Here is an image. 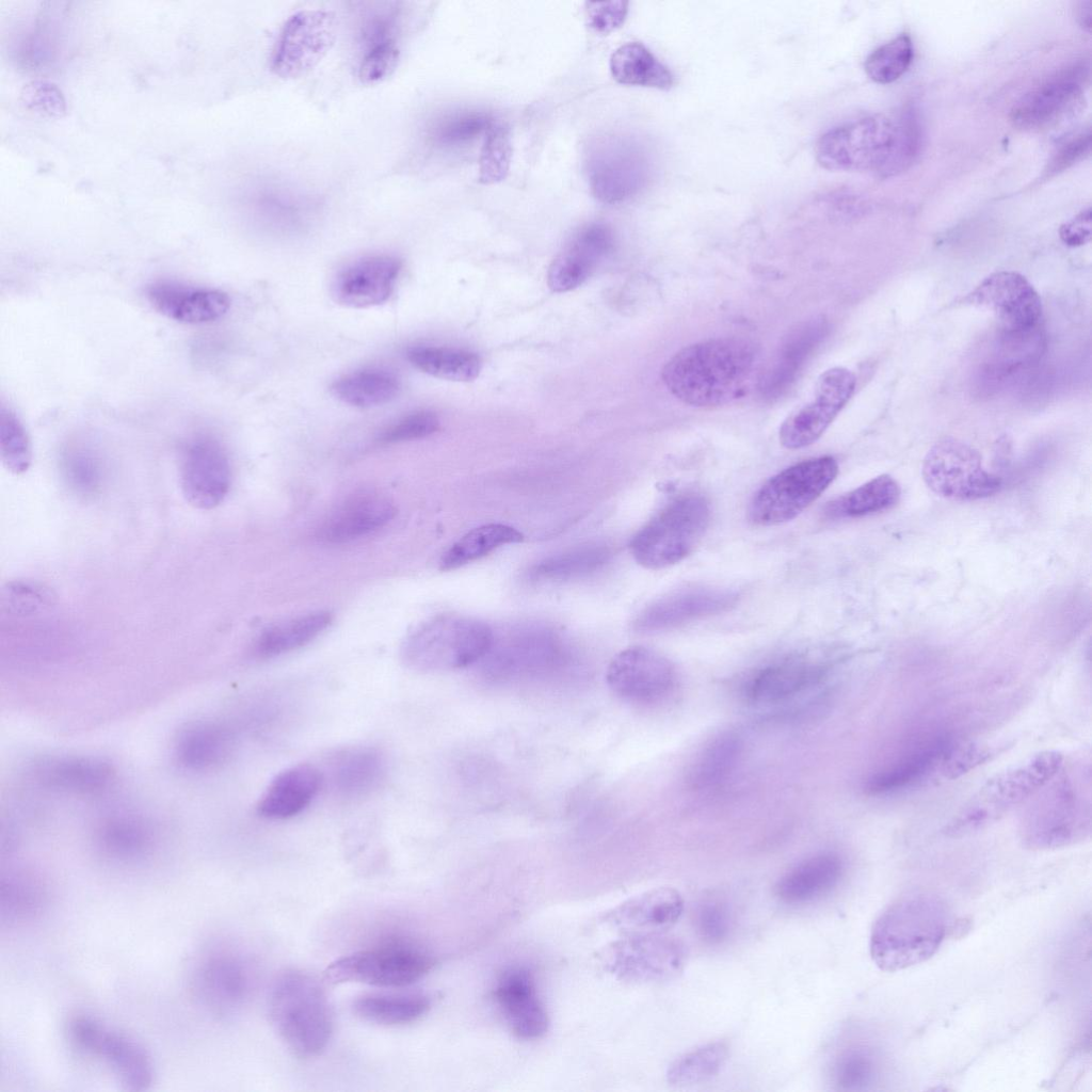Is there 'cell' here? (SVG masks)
<instances>
[{"label": "cell", "instance_id": "6da1fadb", "mask_svg": "<svg viewBox=\"0 0 1092 1092\" xmlns=\"http://www.w3.org/2000/svg\"><path fill=\"white\" fill-rule=\"evenodd\" d=\"M921 144L919 123L910 110L872 114L838 125L816 143L818 163L830 171L871 172L888 177L908 168Z\"/></svg>", "mask_w": 1092, "mask_h": 1092}, {"label": "cell", "instance_id": "7a4b0ae2", "mask_svg": "<svg viewBox=\"0 0 1092 1092\" xmlns=\"http://www.w3.org/2000/svg\"><path fill=\"white\" fill-rule=\"evenodd\" d=\"M754 351L744 340L714 338L682 348L662 369L668 390L696 407L725 404L743 390L754 366Z\"/></svg>", "mask_w": 1092, "mask_h": 1092}, {"label": "cell", "instance_id": "3957f363", "mask_svg": "<svg viewBox=\"0 0 1092 1092\" xmlns=\"http://www.w3.org/2000/svg\"><path fill=\"white\" fill-rule=\"evenodd\" d=\"M1019 821V838L1030 850H1054L1091 834V767L1085 757L1063 761L1031 798Z\"/></svg>", "mask_w": 1092, "mask_h": 1092}, {"label": "cell", "instance_id": "277c9868", "mask_svg": "<svg viewBox=\"0 0 1092 1092\" xmlns=\"http://www.w3.org/2000/svg\"><path fill=\"white\" fill-rule=\"evenodd\" d=\"M949 913L929 892H911L892 902L874 921L869 942L872 961L898 971L930 959L944 941Z\"/></svg>", "mask_w": 1092, "mask_h": 1092}, {"label": "cell", "instance_id": "5b68a950", "mask_svg": "<svg viewBox=\"0 0 1092 1092\" xmlns=\"http://www.w3.org/2000/svg\"><path fill=\"white\" fill-rule=\"evenodd\" d=\"M269 1015L282 1042L301 1060L320 1056L334 1031L333 1012L322 983L299 969L286 970L275 980Z\"/></svg>", "mask_w": 1092, "mask_h": 1092}, {"label": "cell", "instance_id": "8992f818", "mask_svg": "<svg viewBox=\"0 0 1092 1092\" xmlns=\"http://www.w3.org/2000/svg\"><path fill=\"white\" fill-rule=\"evenodd\" d=\"M1059 751H1042L989 778L946 824L949 837H962L996 822L1028 801L1061 768Z\"/></svg>", "mask_w": 1092, "mask_h": 1092}, {"label": "cell", "instance_id": "52a82bcc", "mask_svg": "<svg viewBox=\"0 0 1092 1092\" xmlns=\"http://www.w3.org/2000/svg\"><path fill=\"white\" fill-rule=\"evenodd\" d=\"M494 632L483 622L443 614L412 631L401 647L404 664L415 671L440 672L467 668L485 657Z\"/></svg>", "mask_w": 1092, "mask_h": 1092}, {"label": "cell", "instance_id": "ba28073f", "mask_svg": "<svg viewBox=\"0 0 1092 1092\" xmlns=\"http://www.w3.org/2000/svg\"><path fill=\"white\" fill-rule=\"evenodd\" d=\"M710 518V502L703 494H681L637 532L629 545L630 552L645 568L661 569L674 565L694 550Z\"/></svg>", "mask_w": 1092, "mask_h": 1092}, {"label": "cell", "instance_id": "9c48e42d", "mask_svg": "<svg viewBox=\"0 0 1092 1092\" xmlns=\"http://www.w3.org/2000/svg\"><path fill=\"white\" fill-rule=\"evenodd\" d=\"M838 464L833 456L808 459L791 465L766 481L754 494L749 518L757 526H775L796 518L835 480Z\"/></svg>", "mask_w": 1092, "mask_h": 1092}, {"label": "cell", "instance_id": "30bf717a", "mask_svg": "<svg viewBox=\"0 0 1092 1092\" xmlns=\"http://www.w3.org/2000/svg\"><path fill=\"white\" fill-rule=\"evenodd\" d=\"M436 964L421 947L403 941H388L341 957L325 968L323 979L331 984L365 983L381 987L411 985Z\"/></svg>", "mask_w": 1092, "mask_h": 1092}, {"label": "cell", "instance_id": "8fae6325", "mask_svg": "<svg viewBox=\"0 0 1092 1092\" xmlns=\"http://www.w3.org/2000/svg\"><path fill=\"white\" fill-rule=\"evenodd\" d=\"M189 985L197 1003L223 1019L238 1014L247 1003L254 987V975L244 954L218 945L196 956Z\"/></svg>", "mask_w": 1092, "mask_h": 1092}, {"label": "cell", "instance_id": "7c38bea8", "mask_svg": "<svg viewBox=\"0 0 1092 1092\" xmlns=\"http://www.w3.org/2000/svg\"><path fill=\"white\" fill-rule=\"evenodd\" d=\"M66 1034L75 1049L103 1062L127 1089L141 1091L152 1083V1059L131 1037L85 1014L68 1019Z\"/></svg>", "mask_w": 1092, "mask_h": 1092}, {"label": "cell", "instance_id": "4fadbf2b", "mask_svg": "<svg viewBox=\"0 0 1092 1092\" xmlns=\"http://www.w3.org/2000/svg\"><path fill=\"white\" fill-rule=\"evenodd\" d=\"M922 477L935 494L961 501L990 497L1001 487V480L982 466L979 452L966 443L946 437L928 451Z\"/></svg>", "mask_w": 1092, "mask_h": 1092}, {"label": "cell", "instance_id": "5bb4252c", "mask_svg": "<svg viewBox=\"0 0 1092 1092\" xmlns=\"http://www.w3.org/2000/svg\"><path fill=\"white\" fill-rule=\"evenodd\" d=\"M599 959L605 969L621 980L659 982L684 970L687 951L679 940L664 933L626 934L605 947Z\"/></svg>", "mask_w": 1092, "mask_h": 1092}, {"label": "cell", "instance_id": "9a60e30c", "mask_svg": "<svg viewBox=\"0 0 1092 1092\" xmlns=\"http://www.w3.org/2000/svg\"><path fill=\"white\" fill-rule=\"evenodd\" d=\"M336 17L323 10H304L288 18L273 50L271 68L280 78H296L312 69L331 50Z\"/></svg>", "mask_w": 1092, "mask_h": 1092}, {"label": "cell", "instance_id": "2e32d148", "mask_svg": "<svg viewBox=\"0 0 1092 1092\" xmlns=\"http://www.w3.org/2000/svg\"><path fill=\"white\" fill-rule=\"evenodd\" d=\"M1089 64L1077 62L1053 74L1023 95L1010 112L1012 125L1024 131L1048 128L1072 114L1089 81Z\"/></svg>", "mask_w": 1092, "mask_h": 1092}, {"label": "cell", "instance_id": "e0dca14e", "mask_svg": "<svg viewBox=\"0 0 1092 1092\" xmlns=\"http://www.w3.org/2000/svg\"><path fill=\"white\" fill-rule=\"evenodd\" d=\"M855 385V375L845 367L821 373L812 399L783 421L778 433L782 446L800 449L814 444L850 400Z\"/></svg>", "mask_w": 1092, "mask_h": 1092}, {"label": "cell", "instance_id": "ac0fdd59", "mask_svg": "<svg viewBox=\"0 0 1092 1092\" xmlns=\"http://www.w3.org/2000/svg\"><path fill=\"white\" fill-rule=\"evenodd\" d=\"M606 681L610 690L626 702L652 704L672 692L676 671L660 653L645 646H630L611 659Z\"/></svg>", "mask_w": 1092, "mask_h": 1092}, {"label": "cell", "instance_id": "d6986e66", "mask_svg": "<svg viewBox=\"0 0 1092 1092\" xmlns=\"http://www.w3.org/2000/svg\"><path fill=\"white\" fill-rule=\"evenodd\" d=\"M993 311L1006 334L1039 331L1042 302L1034 287L1022 274L999 271L984 278L965 299Z\"/></svg>", "mask_w": 1092, "mask_h": 1092}, {"label": "cell", "instance_id": "ffe728a7", "mask_svg": "<svg viewBox=\"0 0 1092 1092\" xmlns=\"http://www.w3.org/2000/svg\"><path fill=\"white\" fill-rule=\"evenodd\" d=\"M179 477L191 505L200 510L218 507L231 484V468L222 445L206 435L192 438L183 448Z\"/></svg>", "mask_w": 1092, "mask_h": 1092}, {"label": "cell", "instance_id": "44dd1931", "mask_svg": "<svg viewBox=\"0 0 1092 1092\" xmlns=\"http://www.w3.org/2000/svg\"><path fill=\"white\" fill-rule=\"evenodd\" d=\"M587 173L594 196L606 204L630 198L646 178L642 157L619 138L600 140L592 147L588 154Z\"/></svg>", "mask_w": 1092, "mask_h": 1092}, {"label": "cell", "instance_id": "7402d4cb", "mask_svg": "<svg viewBox=\"0 0 1092 1092\" xmlns=\"http://www.w3.org/2000/svg\"><path fill=\"white\" fill-rule=\"evenodd\" d=\"M956 745L947 735L924 739L874 771L865 789L872 796H886L915 786L941 770Z\"/></svg>", "mask_w": 1092, "mask_h": 1092}, {"label": "cell", "instance_id": "603a6c76", "mask_svg": "<svg viewBox=\"0 0 1092 1092\" xmlns=\"http://www.w3.org/2000/svg\"><path fill=\"white\" fill-rule=\"evenodd\" d=\"M402 262L389 255L360 258L341 270L333 284L340 305L367 308L385 303L392 294Z\"/></svg>", "mask_w": 1092, "mask_h": 1092}, {"label": "cell", "instance_id": "cb8c5ba5", "mask_svg": "<svg viewBox=\"0 0 1092 1092\" xmlns=\"http://www.w3.org/2000/svg\"><path fill=\"white\" fill-rule=\"evenodd\" d=\"M494 997L511 1031L519 1039L535 1040L547 1032L548 1014L528 968L505 969L496 982Z\"/></svg>", "mask_w": 1092, "mask_h": 1092}, {"label": "cell", "instance_id": "d4e9b609", "mask_svg": "<svg viewBox=\"0 0 1092 1092\" xmlns=\"http://www.w3.org/2000/svg\"><path fill=\"white\" fill-rule=\"evenodd\" d=\"M613 245V234L605 224L592 223L583 226L549 266V288L555 292H566L579 287L612 251Z\"/></svg>", "mask_w": 1092, "mask_h": 1092}, {"label": "cell", "instance_id": "484cf974", "mask_svg": "<svg viewBox=\"0 0 1092 1092\" xmlns=\"http://www.w3.org/2000/svg\"><path fill=\"white\" fill-rule=\"evenodd\" d=\"M685 909L681 894L673 887H657L619 904L605 921L625 934L664 933L680 919Z\"/></svg>", "mask_w": 1092, "mask_h": 1092}, {"label": "cell", "instance_id": "4316f807", "mask_svg": "<svg viewBox=\"0 0 1092 1092\" xmlns=\"http://www.w3.org/2000/svg\"><path fill=\"white\" fill-rule=\"evenodd\" d=\"M152 307L168 319L187 324H203L222 318L230 307V299L222 290L157 282L147 288Z\"/></svg>", "mask_w": 1092, "mask_h": 1092}, {"label": "cell", "instance_id": "83f0119b", "mask_svg": "<svg viewBox=\"0 0 1092 1092\" xmlns=\"http://www.w3.org/2000/svg\"><path fill=\"white\" fill-rule=\"evenodd\" d=\"M736 595L711 588L681 590L647 607L635 621L642 632L667 630L702 616L718 613L734 604Z\"/></svg>", "mask_w": 1092, "mask_h": 1092}, {"label": "cell", "instance_id": "f1b7e54d", "mask_svg": "<svg viewBox=\"0 0 1092 1092\" xmlns=\"http://www.w3.org/2000/svg\"><path fill=\"white\" fill-rule=\"evenodd\" d=\"M822 664L804 659L774 662L757 670L744 686L754 704L772 705L788 701L817 685L824 676Z\"/></svg>", "mask_w": 1092, "mask_h": 1092}, {"label": "cell", "instance_id": "f546056e", "mask_svg": "<svg viewBox=\"0 0 1092 1092\" xmlns=\"http://www.w3.org/2000/svg\"><path fill=\"white\" fill-rule=\"evenodd\" d=\"M396 507L379 495L355 496L337 507L323 520L319 537L330 544L348 543L386 526Z\"/></svg>", "mask_w": 1092, "mask_h": 1092}, {"label": "cell", "instance_id": "4dcf8cb0", "mask_svg": "<svg viewBox=\"0 0 1092 1092\" xmlns=\"http://www.w3.org/2000/svg\"><path fill=\"white\" fill-rule=\"evenodd\" d=\"M321 783L322 775L314 766L290 767L271 781L257 804V812L274 820L293 817L310 804Z\"/></svg>", "mask_w": 1092, "mask_h": 1092}, {"label": "cell", "instance_id": "1f68e13d", "mask_svg": "<svg viewBox=\"0 0 1092 1092\" xmlns=\"http://www.w3.org/2000/svg\"><path fill=\"white\" fill-rule=\"evenodd\" d=\"M844 862L833 852L812 855L785 872L775 885V895L786 903L812 901L830 890L844 874Z\"/></svg>", "mask_w": 1092, "mask_h": 1092}, {"label": "cell", "instance_id": "d6a6232c", "mask_svg": "<svg viewBox=\"0 0 1092 1092\" xmlns=\"http://www.w3.org/2000/svg\"><path fill=\"white\" fill-rule=\"evenodd\" d=\"M560 654V642L549 630L524 628L500 640L498 646L492 643L486 655L500 667L529 671L532 668L549 665ZM485 655V656H486Z\"/></svg>", "mask_w": 1092, "mask_h": 1092}, {"label": "cell", "instance_id": "836d02e7", "mask_svg": "<svg viewBox=\"0 0 1092 1092\" xmlns=\"http://www.w3.org/2000/svg\"><path fill=\"white\" fill-rule=\"evenodd\" d=\"M431 1009V999L422 993L386 994L372 993L356 997L351 1010L364 1022L398 1027L413 1024Z\"/></svg>", "mask_w": 1092, "mask_h": 1092}, {"label": "cell", "instance_id": "e575fe53", "mask_svg": "<svg viewBox=\"0 0 1092 1092\" xmlns=\"http://www.w3.org/2000/svg\"><path fill=\"white\" fill-rule=\"evenodd\" d=\"M742 748V740L735 732L726 730L714 736L690 764L687 772L689 786L704 790L719 785L736 767Z\"/></svg>", "mask_w": 1092, "mask_h": 1092}, {"label": "cell", "instance_id": "d590c367", "mask_svg": "<svg viewBox=\"0 0 1092 1092\" xmlns=\"http://www.w3.org/2000/svg\"><path fill=\"white\" fill-rule=\"evenodd\" d=\"M613 78L622 84L670 90L675 79L643 44L627 43L619 47L610 58Z\"/></svg>", "mask_w": 1092, "mask_h": 1092}, {"label": "cell", "instance_id": "8d00e7d4", "mask_svg": "<svg viewBox=\"0 0 1092 1092\" xmlns=\"http://www.w3.org/2000/svg\"><path fill=\"white\" fill-rule=\"evenodd\" d=\"M37 774L51 787L74 791L94 792L111 780V768L90 757H60L41 762Z\"/></svg>", "mask_w": 1092, "mask_h": 1092}, {"label": "cell", "instance_id": "74e56055", "mask_svg": "<svg viewBox=\"0 0 1092 1092\" xmlns=\"http://www.w3.org/2000/svg\"><path fill=\"white\" fill-rule=\"evenodd\" d=\"M331 389L343 403L367 408L394 400L401 390V384L391 372L364 369L342 375L332 384Z\"/></svg>", "mask_w": 1092, "mask_h": 1092}, {"label": "cell", "instance_id": "f35d334b", "mask_svg": "<svg viewBox=\"0 0 1092 1092\" xmlns=\"http://www.w3.org/2000/svg\"><path fill=\"white\" fill-rule=\"evenodd\" d=\"M901 489L888 475H881L831 501L825 513L831 518H856L883 512L896 505Z\"/></svg>", "mask_w": 1092, "mask_h": 1092}, {"label": "cell", "instance_id": "ab89813d", "mask_svg": "<svg viewBox=\"0 0 1092 1092\" xmlns=\"http://www.w3.org/2000/svg\"><path fill=\"white\" fill-rule=\"evenodd\" d=\"M611 558L604 544H585L547 557L529 572L536 581H564L590 575L601 568Z\"/></svg>", "mask_w": 1092, "mask_h": 1092}, {"label": "cell", "instance_id": "60d3db41", "mask_svg": "<svg viewBox=\"0 0 1092 1092\" xmlns=\"http://www.w3.org/2000/svg\"><path fill=\"white\" fill-rule=\"evenodd\" d=\"M406 358L419 371L448 381L469 382L481 370V362L476 354L447 347H412L406 351Z\"/></svg>", "mask_w": 1092, "mask_h": 1092}, {"label": "cell", "instance_id": "b9f144b4", "mask_svg": "<svg viewBox=\"0 0 1092 1092\" xmlns=\"http://www.w3.org/2000/svg\"><path fill=\"white\" fill-rule=\"evenodd\" d=\"M328 611H316L266 629L256 642V653L266 658L300 648L324 631L332 623Z\"/></svg>", "mask_w": 1092, "mask_h": 1092}, {"label": "cell", "instance_id": "7bdbcfd3", "mask_svg": "<svg viewBox=\"0 0 1092 1092\" xmlns=\"http://www.w3.org/2000/svg\"><path fill=\"white\" fill-rule=\"evenodd\" d=\"M230 736L220 725L199 723L182 733L176 745L178 761L190 770L219 764L228 753Z\"/></svg>", "mask_w": 1092, "mask_h": 1092}, {"label": "cell", "instance_id": "ee69618b", "mask_svg": "<svg viewBox=\"0 0 1092 1092\" xmlns=\"http://www.w3.org/2000/svg\"><path fill=\"white\" fill-rule=\"evenodd\" d=\"M384 769L383 757L378 751L369 748L349 750L334 762V784L346 796H360L379 784Z\"/></svg>", "mask_w": 1092, "mask_h": 1092}, {"label": "cell", "instance_id": "f6af8a7d", "mask_svg": "<svg viewBox=\"0 0 1092 1092\" xmlns=\"http://www.w3.org/2000/svg\"><path fill=\"white\" fill-rule=\"evenodd\" d=\"M524 539L516 529L502 524H487L472 529L456 541L440 560L441 571H451L476 561L505 544Z\"/></svg>", "mask_w": 1092, "mask_h": 1092}, {"label": "cell", "instance_id": "bcb514c9", "mask_svg": "<svg viewBox=\"0 0 1092 1092\" xmlns=\"http://www.w3.org/2000/svg\"><path fill=\"white\" fill-rule=\"evenodd\" d=\"M48 901L44 883L25 873L9 874L1 880L0 913L2 922L25 921L39 915Z\"/></svg>", "mask_w": 1092, "mask_h": 1092}, {"label": "cell", "instance_id": "7dc6e473", "mask_svg": "<svg viewBox=\"0 0 1092 1092\" xmlns=\"http://www.w3.org/2000/svg\"><path fill=\"white\" fill-rule=\"evenodd\" d=\"M102 852L116 861H135L151 848L152 834L145 822L133 817H116L102 824L98 832Z\"/></svg>", "mask_w": 1092, "mask_h": 1092}, {"label": "cell", "instance_id": "c3c4849f", "mask_svg": "<svg viewBox=\"0 0 1092 1092\" xmlns=\"http://www.w3.org/2000/svg\"><path fill=\"white\" fill-rule=\"evenodd\" d=\"M729 1047L724 1041L701 1045L675 1059L667 1071V1080L675 1087H687L716 1076L728 1059Z\"/></svg>", "mask_w": 1092, "mask_h": 1092}, {"label": "cell", "instance_id": "681fc988", "mask_svg": "<svg viewBox=\"0 0 1092 1092\" xmlns=\"http://www.w3.org/2000/svg\"><path fill=\"white\" fill-rule=\"evenodd\" d=\"M914 46L908 34H901L874 49L865 61V71L876 83L888 84L910 68Z\"/></svg>", "mask_w": 1092, "mask_h": 1092}, {"label": "cell", "instance_id": "f907efd6", "mask_svg": "<svg viewBox=\"0 0 1092 1092\" xmlns=\"http://www.w3.org/2000/svg\"><path fill=\"white\" fill-rule=\"evenodd\" d=\"M0 454L3 465L13 473L26 472L32 461L31 446L26 429L14 410L1 403Z\"/></svg>", "mask_w": 1092, "mask_h": 1092}, {"label": "cell", "instance_id": "816d5d0a", "mask_svg": "<svg viewBox=\"0 0 1092 1092\" xmlns=\"http://www.w3.org/2000/svg\"><path fill=\"white\" fill-rule=\"evenodd\" d=\"M878 1071L879 1064L873 1053L865 1047H854L847 1049L836 1060L833 1079L840 1090L860 1091L873 1083Z\"/></svg>", "mask_w": 1092, "mask_h": 1092}, {"label": "cell", "instance_id": "f5cc1de1", "mask_svg": "<svg viewBox=\"0 0 1092 1092\" xmlns=\"http://www.w3.org/2000/svg\"><path fill=\"white\" fill-rule=\"evenodd\" d=\"M512 147L509 129L501 124H492L479 161V180L482 183H494L502 180L510 166Z\"/></svg>", "mask_w": 1092, "mask_h": 1092}, {"label": "cell", "instance_id": "db71d44e", "mask_svg": "<svg viewBox=\"0 0 1092 1092\" xmlns=\"http://www.w3.org/2000/svg\"><path fill=\"white\" fill-rule=\"evenodd\" d=\"M493 119L483 112H462L440 119L431 130L435 143L444 146L460 145L486 132Z\"/></svg>", "mask_w": 1092, "mask_h": 1092}, {"label": "cell", "instance_id": "11a10c76", "mask_svg": "<svg viewBox=\"0 0 1092 1092\" xmlns=\"http://www.w3.org/2000/svg\"><path fill=\"white\" fill-rule=\"evenodd\" d=\"M65 478L73 489L82 495L95 494L102 483L100 460L89 449L73 448L63 460Z\"/></svg>", "mask_w": 1092, "mask_h": 1092}, {"label": "cell", "instance_id": "9f6ffc18", "mask_svg": "<svg viewBox=\"0 0 1092 1092\" xmlns=\"http://www.w3.org/2000/svg\"><path fill=\"white\" fill-rule=\"evenodd\" d=\"M398 20L399 10L396 7L368 11L358 29V41L363 52L375 46L397 43Z\"/></svg>", "mask_w": 1092, "mask_h": 1092}, {"label": "cell", "instance_id": "6f0895ef", "mask_svg": "<svg viewBox=\"0 0 1092 1092\" xmlns=\"http://www.w3.org/2000/svg\"><path fill=\"white\" fill-rule=\"evenodd\" d=\"M52 594L43 585L31 581L17 580L6 584L2 592V606L18 615H28L47 608Z\"/></svg>", "mask_w": 1092, "mask_h": 1092}, {"label": "cell", "instance_id": "680465c9", "mask_svg": "<svg viewBox=\"0 0 1092 1092\" xmlns=\"http://www.w3.org/2000/svg\"><path fill=\"white\" fill-rule=\"evenodd\" d=\"M398 43L375 46L363 52L357 76L365 84L378 83L389 77L400 60Z\"/></svg>", "mask_w": 1092, "mask_h": 1092}, {"label": "cell", "instance_id": "91938a15", "mask_svg": "<svg viewBox=\"0 0 1092 1092\" xmlns=\"http://www.w3.org/2000/svg\"><path fill=\"white\" fill-rule=\"evenodd\" d=\"M438 429L439 419L434 413L418 411L402 417L384 430L380 441L394 444L419 439L432 435Z\"/></svg>", "mask_w": 1092, "mask_h": 1092}, {"label": "cell", "instance_id": "94428289", "mask_svg": "<svg viewBox=\"0 0 1092 1092\" xmlns=\"http://www.w3.org/2000/svg\"><path fill=\"white\" fill-rule=\"evenodd\" d=\"M1091 149V130L1085 128L1063 142L1048 160L1042 178L1054 177L1080 160L1085 159Z\"/></svg>", "mask_w": 1092, "mask_h": 1092}, {"label": "cell", "instance_id": "6125c7cd", "mask_svg": "<svg viewBox=\"0 0 1092 1092\" xmlns=\"http://www.w3.org/2000/svg\"><path fill=\"white\" fill-rule=\"evenodd\" d=\"M992 754L993 751L990 746L957 743L942 765L940 772L948 780L957 778L987 760Z\"/></svg>", "mask_w": 1092, "mask_h": 1092}, {"label": "cell", "instance_id": "be15d7a7", "mask_svg": "<svg viewBox=\"0 0 1092 1092\" xmlns=\"http://www.w3.org/2000/svg\"><path fill=\"white\" fill-rule=\"evenodd\" d=\"M728 909L719 901L704 903L696 915V927L701 937L708 943H720L730 929Z\"/></svg>", "mask_w": 1092, "mask_h": 1092}, {"label": "cell", "instance_id": "e7e4bbea", "mask_svg": "<svg viewBox=\"0 0 1092 1092\" xmlns=\"http://www.w3.org/2000/svg\"><path fill=\"white\" fill-rule=\"evenodd\" d=\"M628 2H587V19L589 26L599 33H608L619 28L625 20Z\"/></svg>", "mask_w": 1092, "mask_h": 1092}, {"label": "cell", "instance_id": "03108f58", "mask_svg": "<svg viewBox=\"0 0 1092 1092\" xmlns=\"http://www.w3.org/2000/svg\"><path fill=\"white\" fill-rule=\"evenodd\" d=\"M1059 235L1061 240L1069 246H1080L1091 239V210L1087 208L1079 212L1069 222L1064 223Z\"/></svg>", "mask_w": 1092, "mask_h": 1092}, {"label": "cell", "instance_id": "003e7915", "mask_svg": "<svg viewBox=\"0 0 1092 1092\" xmlns=\"http://www.w3.org/2000/svg\"><path fill=\"white\" fill-rule=\"evenodd\" d=\"M1076 19L1080 28L1090 33L1092 27V2L1090 0L1077 3Z\"/></svg>", "mask_w": 1092, "mask_h": 1092}]
</instances>
